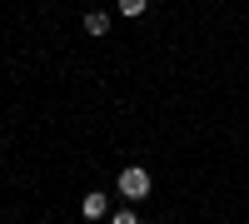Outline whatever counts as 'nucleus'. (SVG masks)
I'll list each match as a JSON object with an SVG mask.
<instances>
[{
    "instance_id": "f257e3e1",
    "label": "nucleus",
    "mask_w": 249,
    "mask_h": 224,
    "mask_svg": "<svg viewBox=\"0 0 249 224\" xmlns=\"http://www.w3.org/2000/svg\"><path fill=\"white\" fill-rule=\"evenodd\" d=\"M120 194L130 199V205H140V199L150 194V170H140V165H130V170H120Z\"/></svg>"
},
{
    "instance_id": "f03ea898",
    "label": "nucleus",
    "mask_w": 249,
    "mask_h": 224,
    "mask_svg": "<svg viewBox=\"0 0 249 224\" xmlns=\"http://www.w3.org/2000/svg\"><path fill=\"white\" fill-rule=\"evenodd\" d=\"M80 214H85V219H105V214H110V199L95 190V194H85V199H80Z\"/></svg>"
},
{
    "instance_id": "7ed1b4c3",
    "label": "nucleus",
    "mask_w": 249,
    "mask_h": 224,
    "mask_svg": "<svg viewBox=\"0 0 249 224\" xmlns=\"http://www.w3.org/2000/svg\"><path fill=\"white\" fill-rule=\"evenodd\" d=\"M85 30H90V35H110V15H105V10H90V15H85Z\"/></svg>"
},
{
    "instance_id": "20e7f679",
    "label": "nucleus",
    "mask_w": 249,
    "mask_h": 224,
    "mask_svg": "<svg viewBox=\"0 0 249 224\" xmlns=\"http://www.w3.org/2000/svg\"><path fill=\"white\" fill-rule=\"evenodd\" d=\"M144 5H150V0H115V10H120V15H130V20L144 15Z\"/></svg>"
},
{
    "instance_id": "39448f33",
    "label": "nucleus",
    "mask_w": 249,
    "mask_h": 224,
    "mask_svg": "<svg viewBox=\"0 0 249 224\" xmlns=\"http://www.w3.org/2000/svg\"><path fill=\"white\" fill-rule=\"evenodd\" d=\"M110 224H140V214L135 209H120V214H110Z\"/></svg>"
}]
</instances>
